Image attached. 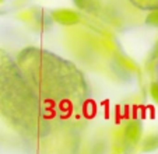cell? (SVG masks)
<instances>
[{
    "label": "cell",
    "mask_w": 158,
    "mask_h": 154,
    "mask_svg": "<svg viewBox=\"0 0 158 154\" xmlns=\"http://www.w3.org/2000/svg\"><path fill=\"white\" fill-rule=\"evenodd\" d=\"M146 24L158 28V10H152L148 13V15L146 17Z\"/></svg>",
    "instance_id": "obj_8"
},
{
    "label": "cell",
    "mask_w": 158,
    "mask_h": 154,
    "mask_svg": "<svg viewBox=\"0 0 158 154\" xmlns=\"http://www.w3.org/2000/svg\"><path fill=\"white\" fill-rule=\"evenodd\" d=\"M0 113L28 137L48 136L52 119L17 60L0 49Z\"/></svg>",
    "instance_id": "obj_2"
},
{
    "label": "cell",
    "mask_w": 158,
    "mask_h": 154,
    "mask_svg": "<svg viewBox=\"0 0 158 154\" xmlns=\"http://www.w3.org/2000/svg\"><path fill=\"white\" fill-rule=\"evenodd\" d=\"M141 132H143V126L139 119H131L127 122L123 132V146L126 151H130L136 147V144L140 142Z\"/></svg>",
    "instance_id": "obj_3"
},
{
    "label": "cell",
    "mask_w": 158,
    "mask_h": 154,
    "mask_svg": "<svg viewBox=\"0 0 158 154\" xmlns=\"http://www.w3.org/2000/svg\"><path fill=\"white\" fill-rule=\"evenodd\" d=\"M51 17L55 23L60 24V25H74V24H77L80 21L78 13L73 11V10H66V9L53 10L51 13Z\"/></svg>",
    "instance_id": "obj_4"
},
{
    "label": "cell",
    "mask_w": 158,
    "mask_h": 154,
    "mask_svg": "<svg viewBox=\"0 0 158 154\" xmlns=\"http://www.w3.org/2000/svg\"><path fill=\"white\" fill-rule=\"evenodd\" d=\"M143 151L150 153V151H154L158 148V136L157 135H151V136H147L146 140L143 142Z\"/></svg>",
    "instance_id": "obj_6"
},
{
    "label": "cell",
    "mask_w": 158,
    "mask_h": 154,
    "mask_svg": "<svg viewBox=\"0 0 158 154\" xmlns=\"http://www.w3.org/2000/svg\"><path fill=\"white\" fill-rule=\"evenodd\" d=\"M76 6L81 10H87V11H94L97 9L95 0H74Z\"/></svg>",
    "instance_id": "obj_7"
},
{
    "label": "cell",
    "mask_w": 158,
    "mask_h": 154,
    "mask_svg": "<svg viewBox=\"0 0 158 154\" xmlns=\"http://www.w3.org/2000/svg\"><path fill=\"white\" fill-rule=\"evenodd\" d=\"M17 63L51 119H67L83 109L88 87L72 62L48 50L27 48L20 52Z\"/></svg>",
    "instance_id": "obj_1"
},
{
    "label": "cell",
    "mask_w": 158,
    "mask_h": 154,
    "mask_svg": "<svg viewBox=\"0 0 158 154\" xmlns=\"http://www.w3.org/2000/svg\"><path fill=\"white\" fill-rule=\"evenodd\" d=\"M150 60H151V62H157L158 60V41L155 42L154 48H152V50H151V53H150Z\"/></svg>",
    "instance_id": "obj_10"
},
{
    "label": "cell",
    "mask_w": 158,
    "mask_h": 154,
    "mask_svg": "<svg viewBox=\"0 0 158 154\" xmlns=\"http://www.w3.org/2000/svg\"><path fill=\"white\" fill-rule=\"evenodd\" d=\"M134 6L140 7L143 10H158V0H130Z\"/></svg>",
    "instance_id": "obj_5"
},
{
    "label": "cell",
    "mask_w": 158,
    "mask_h": 154,
    "mask_svg": "<svg viewBox=\"0 0 158 154\" xmlns=\"http://www.w3.org/2000/svg\"><path fill=\"white\" fill-rule=\"evenodd\" d=\"M150 95H151V98L158 104V79L155 81H152L151 86H150Z\"/></svg>",
    "instance_id": "obj_9"
}]
</instances>
